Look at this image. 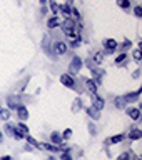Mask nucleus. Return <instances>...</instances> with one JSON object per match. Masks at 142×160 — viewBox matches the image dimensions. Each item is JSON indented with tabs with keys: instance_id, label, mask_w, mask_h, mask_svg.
Here are the masks:
<instances>
[{
	"instance_id": "1",
	"label": "nucleus",
	"mask_w": 142,
	"mask_h": 160,
	"mask_svg": "<svg viewBox=\"0 0 142 160\" xmlns=\"http://www.w3.org/2000/svg\"><path fill=\"white\" fill-rule=\"evenodd\" d=\"M62 30H64L65 35H69V37H75V35H77V33H75V20L67 18L62 23Z\"/></svg>"
},
{
	"instance_id": "2",
	"label": "nucleus",
	"mask_w": 142,
	"mask_h": 160,
	"mask_svg": "<svg viewBox=\"0 0 142 160\" xmlns=\"http://www.w3.org/2000/svg\"><path fill=\"white\" fill-rule=\"evenodd\" d=\"M7 105H8V108H18L20 105H24L22 103V97L17 95V93L8 95V97H7Z\"/></svg>"
},
{
	"instance_id": "3",
	"label": "nucleus",
	"mask_w": 142,
	"mask_h": 160,
	"mask_svg": "<svg viewBox=\"0 0 142 160\" xmlns=\"http://www.w3.org/2000/svg\"><path fill=\"white\" fill-rule=\"evenodd\" d=\"M60 82H62V85H65V87H69V88L77 87V83H75V80L70 73H62L60 75Z\"/></svg>"
},
{
	"instance_id": "4",
	"label": "nucleus",
	"mask_w": 142,
	"mask_h": 160,
	"mask_svg": "<svg viewBox=\"0 0 142 160\" xmlns=\"http://www.w3.org/2000/svg\"><path fill=\"white\" fill-rule=\"evenodd\" d=\"M80 68H82V58H80V57H74L72 60H70V65H69L70 73H79Z\"/></svg>"
},
{
	"instance_id": "5",
	"label": "nucleus",
	"mask_w": 142,
	"mask_h": 160,
	"mask_svg": "<svg viewBox=\"0 0 142 160\" xmlns=\"http://www.w3.org/2000/svg\"><path fill=\"white\" fill-rule=\"evenodd\" d=\"M29 133V128H27V125L25 123H18L17 127H15V133H13V138H17V140H20V138H24L25 135Z\"/></svg>"
},
{
	"instance_id": "6",
	"label": "nucleus",
	"mask_w": 142,
	"mask_h": 160,
	"mask_svg": "<svg viewBox=\"0 0 142 160\" xmlns=\"http://www.w3.org/2000/svg\"><path fill=\"white\" fill-rule=\"evenodd\" d=\"M92 107H94L95 110H99V112H100V110L105 107V100L100 97V95L94 93V95H92Z\"/></svg>"
},
{
	"instance_id": "7",
	"label": "nucleus",
	"mask_w": 142,
	"mask_h": 160,
	"mask_svg": "<svg viewBox=\"0 0 142 160\" xmlns=\"http://www.w3.org/2000/svg\"><path fill=\"white\" fill-rule=\"evenodd\" d=\"M104 47H105V50L110 53V52H114V50L119 47V43L115 42L114 38H107V40H104Z\"/></svg>"
},
{
	"instance_id": "8",
	"label": "nucleus",
	"mask_w": 142,
	"mask_h": 160,
	"mask_svg": "<svg viewBox=\"0 0 142 160\" xmlns=\"http://www.w3.org/2000/svg\"><path fill=\"white\" fill-rule=\"evenodd\" d=\"M117 160H137V157L134 155L132 150H125V152H122L117 157Z\"/></svg>"
},
{
	"instance_id": "9",
	"label": "nucleus",
	"mask_w": 142,
	"mask_h": 160,
	"mask_svg": "<svg viewBox=\"0 0 142 160\" xmlns=\"http://www.w3.org/2000/svg\"><path fill=\"white\" fill-rule=\"evenodd\" d=\"M127 115L132 120H135V122H137V120L140 118V108L139 107H134V108H127Z\"/></svg>"
},
{
	"instance_id": "10",
	"label": "nucleus",
	"mask_w": 142,
	"mask_h": 160,
	"mask_svg": "<svg viewBox=\"0 0 142 160\" xmlns=\"http://www.w3.org/2000/svg\"><path fill=\"white\" fill-rule=\"evenodd\" d=\"M54 50H55V53H57V55H64L65 52H67V45H65L64 42H55Z\"/></svg>"
},
{
	"instance_id": "11",
	"label": "nucleus",
	"mask_w": 142,
	"mask_h": 160,
	"mask_svg": "<svg viewBox=\"0 0 142 160\" xmlns=\"http://www.w3.org/2000/svg\"><path fill=\"white\" fill-rule=\"evenodd\" d=\"M139 93H140V90H137V92H130V93H127V95H124V100H125V103H130V102H135V100H139Z\"/></svg>"
},
{
	"instance_id": "12",
	"label": "nucleus",
	"mask_w": 142,
	"mask_h": 160,
	"mask_svg": "<svg viewBox=\"0 0 142 160\" xmlns=\"http://www.w3.org/2000/svg\"><path fill=\"white\" fill-rule=\"evenodd\" d=\"M17 115H18V118L20 120H27L29 118V110L25 105H20V107L17 108Z\"/></svg>"
},
{
	"instance_id": "13",
	"label": "nucleus",
	"mask_w": 142,
	"mask_h": 160,
	"mask_svg": "<svg viewBox=\"0 0 142 160\" xmlns=\"http://www.w3.org/2000/svg\"><path fill=\"white\" fill-rule=\"evenodd\" d=\"M85 87H87V90H89L92 95L97 93V85H95V82H94L92 78H85Z\"/></svg>"
},
{
	"instance_id": "14",
	"label": "nucleus",
	"mask_w": 142,
	"mask_h": 160,
	"mask_svg": "<svg viewBox=\"0 0 142 160\" xmlns=\"http://www.w3.org/2000/svg\"><path fill=\"white\" fill-rule=\"evenodd\" d=\"M59 25H60L59 17H50V18L47 20V27H49V28H57Z\"/></svg>"
},
{
	"instance_id": "15",
	"label": "nucleus",
	"mask_w": 142,
	"mask_h": 160,
	"mask_svg": "<svg viewBox=\"0 0 142 160\" xmlns=\"http://www.w3.org/2000/svg\"><path fill=\"white\" fill-rule=\"evenodd\" d=\"M129 138L130 140H139V138H142V132H140L139 128H132L129 132Z\"/></svg>"
},
{
	"instance_id": "16",
	"label": "nucleus",
	"mask_w": 142,
	"mask_h": 160,
	"mask_svg": "<svg viewBox=\"0 0 142 160\" xmlns=\"http://www.w3.org/2000/svg\"><path fill=\"white\" fill-rule=\"evenodd\" d=\"M85 112H87V115L92 117V120H99V110H95L94 107H87V108H85Z\"/></svg>"
},
{
	"instance_id": "17",
	"label": "nucleus",
	"mask_w": 142,
	"mask_h": 160,
	"mask_svg": "<svg viewBox=\"0 0 142 160\" xmlns=\"http://www.w3.org/2000/svg\"><path fill=\"white\" fill-rule=\"evenodd\" d=\"M50 140H52V142L55 143V145H60V143H62V135H60L59 132H54L52 135H50Z\"/></svg>"
},
{
	"instance_id": "18",
	"label": "nucleus",
	"mask_w": 142,
	"mask_h": 160,
	"mask_svg": "<svg viewBox=\"0 0 142 160\" xmlns=\"http://www.w3.org/2000/svg\"><path fill=\"white\" fill-rule=\"evenodd\" d=\"M42 147L45 150H50V152H62V147H57V145H54V143H44Z\"/></svg>"
},
{
	"instance_id": "19",
	"label": "nucleus",
	"mask_w": 142,
	"mask_h": 160,
	"mask_svg": "<svg viewBox=\"0 0 142 160\" xmlns=\"http://www.w3.org/2000/svg\"><path fill=\"white\" fill-rule=\"evenodd\" d=\"M80 108H82V100H80V98H75L74 102H72V112L77 113Z\"/></svg>"
},
{
	"instance_id": "20",
	"label": "nucleus",
	"mask_w": 142,
	"mask_h": 160,
	"mask_svg": "<svg viewBox=\"0 0 142 160\" xmlns=\"http://www.w3.org/2000/svg\"><path fill=\"white\" fill-rule=\"evenodd\" d=\"M114 105L117 108H124L125 107V100L122 98V97H117V98H114Z\"/></svg>"
},
{
	"instance_id": "21",
	"label": "nucleus",
	"mask_w": 142,
	"mask_h": 160,
	"mask_svg": "<svg viewBox=\"0 0 142 160\" xmlns=\"http://www.w3.org/2000/svg\"><path fill=\"white\" fill-rule=\"evenodd\" d=\"M59 10H60V12H62V13L65 15V17H69V15L72 13V8H70L69 5H60V7H59Z\"/></svg>"
},
{
	"instance_id": "22",
	"label": "nucleus",
	"mask_w": 142,
	"mask_h": 160,
	"mask_svg": "<svg viewBox=\"0 0 142 160\" xmlns=\"http://www.w3.org/2000/svg\"><path fill=\"white\" fill-rule=\"evenodd\" d=\"M117 5L120 8H124V10H127L130 7V0H117Z\"/></svg>"
},
{
	"instance_id": "23",
	"label": "nucleus",
	"mask_w": 142,
	"mask_h": 160,
	"mask_svg": "<svg viewBox=\"0 0 142 160\" xmlns=\"http://www.w3.org/2000/svg\"><path fill=\"white\" fill-rule=\"evenodd\" d=\"M5 133H7L8 135V137H13V133H15V128L12 127V125H10V123H7V125H5Z\"/></svg>"
},
{
	"instance_id": "24",
	"label": "nucleus",
	"mask_w": 142,
	"mask_h": 160,
	"mask_svg": "<svg viewBox=\"0 0 142 160\" xmlns=\"http://www.w3.org/2000/svg\"><path fill=\"white\" fill-rule=\"evenodd\" d=\"M80 40H82V38H80V35H75L74 40L70 42V47H72V48H77L79 45H80Z\"/></svg>"
},
{
	"instance_id": "25",
	"label": "nucleus",
	"mask_w": 142,
	"mask_h": 160,
	"mask_svg": "<svg viewBox=\"0 0 142 160\" xmlns=\"http://www.w3.org/2000/svg\"><path fill=\"white\" fill-rule=\"evenodd\" d=\"M122 140H124V135L120 133V135H114V137H110L109 142L110 143H119V142H122Z\"/></svg>"
},
{
	"instance_id": "26",
	"label": "nucleus",
	"mask_w": 142,
	"mask_h": 160,
	"mask_svg": "<svg viewBox=\"0 0 142 160\" xmlns=\"http://www.w3.org/2000/svg\"><path fill=\"white\" fill-rule=\"evenodd\" d=\"M0 118L2 120H10V110H0Z\"/></svg>"
},
{
	"instance_id": "27",
	"label": "nucleus",
	"mask_w": 142,
	"mask_h": 160,
	"mask_svg": "<svg viewBox=\"0 0 142 160\" xmlns=\"http://www.w3.org/2000/svg\"><path fill=\"white\" fill-rule=\"evenodd\" d=\"M102 60H104L102 52H97V53L94 55V62H95V63H102Z\"/></svg>"
},
{
	"instance_id": "28",
	"label": "nucleus",
	"mask_w": 142,
	"mask_h": 160,
	"mask_svg": "<svg viewBox=\"0 0 142 160\" xmlns=\"http://www.w3.org/2000/svg\"><path fill=\"white\" fill-rule=\"evenodd\" d=\"M50 8H52V13H55V17H57V13H59V7H57V3L54 2V0H50Z\"/></svg>"
},
{
	"instance_id": "29",
	"label": "nucleus",
	"mask_w": 142,
	"mask_h": 160,
	"mask_svg": "<svg viewBox=\"0 0 142 160\" xmlns=\"http://www.w3.org/2000/svg\"><path fill=\"white\" fill-rule=\"evenodd\" d=\"M25 137H27V140H29V143L30 145H35V147H40V143L37 142V140H35L34 137H30V135H25Z\"/></svg>"
},
{
	"instance_id": "30",
	"label": "nucleus",
	"mask_w": 142,
	"mask_h": 160,
	"mask_svg": "<svg viewBox=\"0 0 142 160\" xmlns=\"http://www.w3.org/2000/svg\"><path fill=\"white\" fill-rule=\"evenodd\" d=\"M125 58H127V53H120L119 57H115V63H120V62H124Z\"/></svg>"
},
{
	"instance_id": "31",
	"label": "nucleus",
	"mask_w": 142,
	"mask_h": 160,
	"mask_svg": "<svg viewBox=\"0 0 142 160\" xmlns=\"http://www.w3.org/2000/svg\"><path fill=\"white\" fill-rule=\"evenodd\" d=\"M70 137H72V130H70V128H65L64 133H62V138H70Z\"/></svg>"
},
{
	"instance_id": "32",
	"label": "nucleus",
	"mask_w": 142,
	"mask_h": 160,
	"mask_svg": "<svg viewBox=\"0 0 142 160\" xmlns=\"http://www.w3.org/2000/svg\"><path fill=\"white\" fill-rule=\"evenodd\" d=\"M89 132H90V135H95V133H97V130H95V125H94L92 122L89 123Z\"/></svg>"
},
{
	"instance_id": "33",
	"label": "nucleus",
	"mask_w": 142,
	"mask_h": 160,
	"mask_svg": "<svg viewBox=\"0 0 142 160\" xmlns=\"http://www.w3.org/2000/svg\"><path fill=\"white\" fill-rule=\"evenodd\" d=\"M134 60L135 62H140V50H134Z\"/></svg>"
},
{
	"instance_id": "34",
	"label": "nucleus",
	"mask_w": 142,
	"mask_h": 160,
	"mask_svg": "<svg viewBox=\"0 0 142 160\" xmlns=\"http://www.w3.org/2000/svg\"><path fill=\"white\" fill-rule=\"evenodd\" d=\"M60 160H72V157H70L69 152H62V157H60Z\"/></svg>"
},
{
	"instance_id": "35",
	"label": "nucleus",
	"mask_w": 142,
	"mask_h": 160,
	"mask_svg": "<svg viewBox=\"0 0 142 160\" xmlns=\"http://www.w3.org/2000/svg\"><path fill=\"white\" fill-rule=\"evenodd\" d=\"M134 13H135V17H142V8L139 7V5L134 8Z\"/></svg>"
},
{
	"instance_id": "36",
	"label": "nucleus",
	"mask_w": 142,
	"mask_h": 160,
	"mask_svg": "<svg viewBox=\"0 0 142 160\" xmlns=\"http://www.w3.org/2000/svg\"><path fill=\"white\" fill-rule=\"evenodd\" d=\"M130 45H132V42H130V40H125L122 47H124V50H127V48H130Z\"/></svg>"
},
{
	"instance_id": "37",
	"label": "nucleus",
	"mask_w": 142,
	"mask_h": 160,
	"mask_svg": "<svg viewBox=\"0 0 142 160\" xmlns=\"http://www.w3.org/2000/svg\"><path fill=\"white\" fill-rule=\"evenodd\" d=\"M70 15H74L75 18H80V13H79V10H77V8H72V13H70Z\"/></svg>"
},
{
	"instance_id": "38",
	"label": "nucleus",
	"mask_w": 142,
	"mask_h": 160,
	"mask_svg": "<svg viewBox=\"0 0 142 160\" xmlns=\"http://www.w3.org/2000/svg\"><path fill=\"white\" fill-rule=\"evenodd\" d=\"M132 77H134V78H139V77H140V70H135V72L132 73Z\"/></svg>"
},
{
	"instance_id": "39",
	"label": "nucleus",
	"mask_w": 142,
	"mask_h": 160,
	"mask_svg": "<svg viewBox=\"0 0 142 160\" xmlns=\"http://www.w3.org/2000/svg\"><path fill=\"white\" fill-rule=\"evenodd\" d=\"M0 160H13L12 157H10V155H3V157L2 158H0Z\"/></svg>"
},
{
	"instance_id": "40",
	"label": "nucleus",
	"mask_w": 142,
	"mask_h": 160,
	"mask_svg": "<svg viewBox=\"0 0 142 160\" xmlns=\"http://www.w3.org/2000/svg\"><path fill=\"white\" fill-rule=\"evenodd\" d=\"M47 160H55V157H49Z\"/></svg>"
},
{
	"instance_id": "41",
	"label": "nucleus",
	"mask_w": 142,
	"mask_h": 160,
	"mask_svg": "<svg viewBox=\"0 0 142 160\" xmlns=\"http://www.w3.org/2000/svg\"><path fill=\"white\" fill-rule=\"evenodd\" d=\"M45 2H47V0H40V3H45Z\"/></svg>"
},
{
	"instance_id": "42",
	"label": "nucleus",
	"mask_w": 142,
	"mask_h": 160,
	"mask_svg": "<svg viewBox=\"0 0 142 160\" xmlns=\"http://www.w3.org/2000/svg\"><path fill=\"white\" fill-rule=\"evenodd\" d=\"M0 143H2V133H0Z\"/></svg>"
},
{
	"instance_id": "43",
	"label": "nucleus",
	"mask_w": 142,
	"mask_h": 160,
	"mask_svg": "<svg viewBox=\"0 0 142 160\" xmlns=\"http://www.w3.org/2000/svg\"><path fill=\"white\" fill-rule=\"evenodd\" d=\"M0 110H2V107H0Z\"/></svg>"
}]
</instances>
